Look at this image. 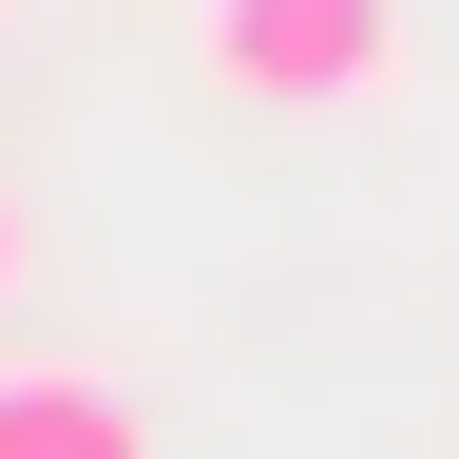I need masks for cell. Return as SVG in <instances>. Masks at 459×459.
I'll return each instance as SVG.
<instances>
[{
	"label": "cell",
	"mask_w": 459,
	"mask_h": 459,
	"mask_svg": "<svg viewBox=\"0 0 459 459\" xmlns=\"http://www.w3.org/2000/svg\"><path fill=\"white\" fill-rule=\"evenodd\" d=\"M192 77L211 96H268V115L383 96L402 77V0H192Z\"/></svg>",
	"instance_id": "cell-1"
},
{
	"label": "cell",
	"mask_w": 459,
	"mask_h": 459,
	"mask_svg": "<svg viewBox=\"0 0 459 459\" xmlns=\"http://www.w3.org/2000/svg\"><path fill=\"white\" fill-rule=\"evenodd\" d=\"M0 459H153V421L77 364H0Z\"/></svg>",
	"instance_id": "cell-2"
},
{
	"label": "cell",
	"mask_w": 459,
	"mask_h": 459,
	"mask_svg": "<svg viewBox=\"0 0 459 459\" xmlns=\"http://www.w3.org/2000/svg\"><path fill=\"white\" fill-rule=\"evenodd\" d=\"M20 249H39V230H20V192H0V307H20Z\"/></svg>",
	"instance_id": "cell-3"
}]
</instances>
